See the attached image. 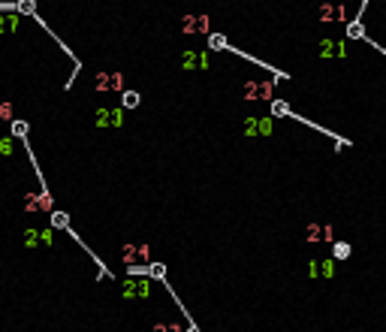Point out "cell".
<instances>
[{"instance_id": "6da1fadb", "label": "cell", "mask_w": 386, "mask_h": 332, "mask_svg": "<svg viewBox=\"0 0 386 332\" xmlns=\"http://www.w3.org/2000/svg\"><path fill=\"white\" fill-rule=\"evenodd\" d=\"M121 257H124L130 275H133V272H142L145 263H148V245H127V248L121 251Z\"/></svg>"}, {"instance_id": "7a4b0ae2", "label": "cell", "mask_w": 386, "mask_h": 332, "mask_svg": "<svg viewBox=\"0 0 386 332\" xmlns=\"http://www.w3.org/2000/svg\"><path fill=\"white\" fill-rule=\"evenodd\" d=\"M181 30H184V33H205V30H208V18H205V15H184Z\"/></svg>"}, {"instance_id": "3957f363", "label": "cell", "mask_w": 386, "mask_h": 332, "mask_svg": "<svg viewBox=\"0 0 386 332\" xmlns=\"http://www.w3.org/2000/svg\"><path fill=\"white\" fill-rule=\"evenodd\" d=\"M181 66H184V69H205V66H208V55H205V52H184Z\"/></svg>"}, {"instance_id": "277c9868", "label": "cell", "mask_w": 386, "mask_h": 332, "mask_svg": "<svg viewBox=\"0 0 386 332\" xmlns=\"http://www.w3.org/2000/svg\"><path fill=\"white\" fill-rule=\"evenodd\" d=\"M24 208H27V211H49V208H52V197H49V194H36V197L27 194V197H24Z\"/></svg>"}, {"instance_id": "5b68a950", "label": "cell", "mask_w": 386, "mask_h": 332, "mask_svg": "<svg viewBox=\"0 0 386 332\" xmlns=\"http://www.w3.org/2000/svg\"><path fill=\"white\" fill-rule=\"evenodd\" d=\"M305 239L308 242H320V239H332V227L329 224H317V220H314V224H308V230H305Z\"/></svg>"}, {"instance_id": "8992f818", "label": "cell", "mask_w": 386, "mask_h": 332, "mask_svg": "<svg viewBox=\"0 0 386 332\" xmlns=\"http://www.w3.org/2000/svg\"><path fill=\"white\" fill-rule=\"evenodd\" d=\"M245 133L248 136H268V133H272V121H265V118H248Z\"/></svg>"}, {"instance_id": "52a82bcc", "label": "cell", "mask_w": 386, "mask_h": 332, "mask_svg": "<svg viewBox=\"0 0 386 332\" xmlns=\"http://www.w3.org/2000/svg\"><path fill=\"white\" fill-rule=\"evenodd\" d=\"M94 85H97V91H118V88H121V72H112V76L100 72Z\"/></svg>"}, {"instance_id": "ba28073f", "label": "cell", "mask_w": 386, "mask_h": 332, "mask_svg": "<svg viewBox=\"0 0 386 332\" xmlns=\"http://www.w3.org/2000/svg\"><path fill=\"white\" fill-rule=\"evenodd\" d=\"M245 94H248V100H265V97H272V85H262V82H251L248 88H245Z\"/></svg>"}, {"instance_id": "9c48e42d", "label": "cell", "mask_w": 386, "mask_h": 332, "mask_svg": "<svg viewBox=\"0 0 386 332\" xmlns=\"http://www.w3.org/2000/svg\"><path fill=\"white\" fill-rule=\"evenodd\" d=\"M124 296H127V299H133V296H136V299H145V296H148V284H145V281H127V284H124Z\"/></svg>"}, {"instance_id": "30bf717a", "label": "cell", "mask_w": 386, "mask_h": 332, "mask_svg": "<svg viewBox=\"0 0 386 332\" xmlns=\"http://www.w3.org/2000/svg\"><path fill=\"white\" fill-rule=\"evenodd\" d=\"M320 18H326V21L344 18V9H341V6H323V9H320Z\"/></svg>"}, {"instance_id": "8fae6325", "label": "cell", "mask_w": 386, "mask_h": 332, "mask_svg": "<svg viewBox=\"0 0 386 332\" xmlns=\"http://www.w3.org/2000/svg\"><path fill=\"white\" fill-rule=\"evenodd\" d=\"M323 55H335V58H341V55H344V46H341V43H323Z\"/></svg>"}, {"instance_id": "7c38bea8", "label": "cell", "mask_w": 386, "mask_h": 332, "mask_svg": "<svg viewBox=\"0 0 386 332\" xmlns=\"http://www.w3.org/2000/svg\"><path fill=\"white\" fill-rule=\"evenodd\" d=\"M154 332H184V326L181 323H157Z\"/></svg>"}, {"instance_id": "4fadbf2b", "label": "cell", "mask_w": 386, "mask_h": 332, "mask_svg": "<svg viewBox=\"0 0 386 332\" xmlns=\"http://www.w3.org/2000/svg\"><path fill=\"white\" fill-rule=\"evenodd\" d=\"M9 118H12V103L0 100V121H9Z\"/></svg>"}, {"instance_id": "5bb4252c", "label": "cell", "mask_w": 386, "mask_h": 332, "mask_svg": "<svg viewBox=\"0 0 386 332\" xmlns=\"http://www.w3.org/2000/svg\"><path fill=\"white\" fill-rule=\"evenodd\" d=\"M52 224H55V227H66V214H64V211H55V214H52Z\"/></svg>"}, {"instance_id": "9a60e30c", "label": "cell", "mask_w": 386, "mask_h": 332, "mask_svg": "<svg viewBox=\"0 0 386 332\" xmlns=\"http://www.w3.org/2000/svg\"><path fill=\"white\" fill-rule=\"evenodd\" d=\"M0 154H12V139H0Z\"/></svg>"}, {"instance_id": "2e32d148", "label": "cell", "mask_w": 386, "mask_h": 332, "mask_svg": "<svg viewBox=\"0 0 386 332\" xmlns=\"http://www.w3.org/2000/svg\"><path fill=\"white\" fill-rule=\"evenodd\" d=\"M347 254H350V248H347V245H335V257H347Z\"/></svg>"}, {"instance_id": "e0dca14e", "label": "cell", "mask_w": 386, "mask_h": 332, "mask_svg": "<svg viewBox=\"0 0 386 332\" xmlns=\"http://www.w3.org/2000/svg\"><path fill=\"white\" fill-rule=\"evenodd\" d=\"M136 103H139L136 94H124V106H136Z\"/></svg>"}, {"instance_id": "ac0fdd59", "label": "cell", "mask_w": 386, "mask_h": 332, "mask_svg": "<svg viewBox=\"0 0 386 332\" xmlns=\"http://www.w3.org/2000/svg\"><path fill=\"white\" fill-rule=\"evenodd\" d=\"M9 27H15V21H9V18H0V30H9Z\"/></svg>"}]
</instances>
